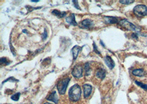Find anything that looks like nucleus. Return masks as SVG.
Here are the masks:
<instances>
[{
	"label": "nucleus",
	"mask_w": 147,
	"mask_h": 104,
	"mask_svg": "<svg viewBox=\"0 0 147 104\" xmlns=\"http://www.w3.org/2000/svg\"><path fill=\"white\" fill-rule=\"evenodd\" d=\"M66 21L70 25H72L74 26L77 25V22L76 21V19H75V15L74 13L71 14L69 16L66 17Z\"/></svg>",
	"instance_id": "obj_9"
},
{
	"label": "nucleus",
	"mask_w": 147,
	"mask_h": 104,
	"mask_svg": "<svg viewBox=\"0 0 147 104\" xmlns=\"http://www.w3.org/2000/svg\"><path fill=\"white\" fill-rule=\"evenodd\" d=\"M31 2H39V1H33V0H32V1H31Z\"/></svg>",
	"instance_id": "obj_26"
},
{
	"label": "nucleus",
	"mask_w": 147,
	"mask_h": 104,
	"mask_svg": "<svg viewBox=\"0 0 147 104\" xmlns=\"http://www.w3.org/2000/svg\"><path fill=\"white\" fill-rule=\"evenodd\" d=\"M135 83H136L137 85H139L140 87L141 88H142L143 89H145V90H147V85L143 84V83H141L140 82H138V81H135Z\"/></svg>",
	"instance_id": "obj_18"
},
{
	"label": "nucleus",
	"mask_w": 147,
	"mask_h": 104,
	"mask_svg": "<svg viewBox=\"0 0 147 104\" xmlns=\"http://www.w3.org/2000/svg\"><path fill=\"white\" fill-rule=\"evenodd\" d=\"M104 61H105V64H107L108 67L110 69H113L115 67V62H114L113 59L111 58V57H110V56L107 55L106 56V57L104 59Z\"/></svg>",
	"instance_id": "obj_7"
},
{
	"label": "nucleus",
	"mask_w": 147,
	"mask_h": 104,
	"mask_svg": "<svg viewBox=\"0 0 147 104\" xmlns=\"http://www.w3.org/2000/svg\"><path fill=\"white\" fill-rule=\"evenodd\" d=\"M96 76L98 78L103 79L106 76V71L104 69H99L96 72Z\"/></svg>",
	"instance_id": "obj_13"
},
{
	"label": "nucleus",
	"mask_w": 147,
	"mask_h": 104,
	"mask_svg": "<svg viewBox=\"0 0 147 104\" xmlns=\"http://www.w3.org/2000/svg\"><path fill=\"white\" fill-rule=\"evenodd\" d=\"M11 62L9 61V60H8V59H7L6 58L3 57L1 59V64L3 65V64H6V65H8Z\"/></svg>",
	"instance_id": "obj_16"
},
{
	"label": "nucleus",
	"mask_w": 147,
	"mask_h": 104,
	"mask_svg": "<svg viewBox=\"0 0 147 104\" xmlns=\"http://www.w3.org/2000/svg\"><path fill=\"white\" fill-rule=\"evenodd\" d=\"M20 93H16V94L13 95L11 97V99H12V100H13L14 101H18V100L20 99Z\"/></svg>",
	"instance_id": "obj_17"
},
{
	"label": "nucleus",
	"mask_w": 147,
	"mask_h": 104,
	"mask_svg": "<svg viewBox=\"0 0 147 104\" xmlns=\"http://www.w3.org/2000/svg\"><path fill=\"white\" fill-rule=\"evenodd\" d=\"M72 2H74V7H76V8H77V9H80V7L78 5V3L77 1H73Z\"/></svg>",
	"instance_id": "obj_24"
},
{
	"label": "nucleus",
	"mask_w": 147,
	"mask_h": 104,
	"mask_svg": "<svg viewBox=\"0 0 147 104\" xmlns=\"http://www.w3.org/2000/svg\"><path fill=\"white\" fill-rule=\"evenodd\" d=\"M82 47H80L78 46H74L73 47V48L71 50V52H72V55H73L74 60H76V59L78 55V54L80 52V51L82 50Z\"/></svg>",
	"instance_id": "obj_8"
},
{
	"label": "nucleus",
	"mask_w": 147,
	"mask_h": 104,
	"mask_svg": "<svg viewBox=\"0 0 147 104\" xmlns=\"http://www.w3.org/2000/svg\"><path fill=\"white\" fill-rule=\"evenodd\" d=\"M26 8L28 9V10L29 12H32L34 9H40V8H41V7H39V8H33V7L29 6V7H28V6H26Z\"/></svg>",
	"instance_id": "obj_23"
},
{
	"label": "nucleus",
	"mask_w": 147,
	"mask_h": 104,
	"mask_svg": "<svg viewBox=\"0 0 147 104\" xmlns=\"http://www.w3.org/2000/svg\"><path fill=\"white\" fill-rule=\"evenodd\" d=\"M81 25L84 28L90 29L93 25V23L91 20L85 19L82 21Z\"/></svg>",
	"instance_id": "obj_11"
},
{
	"label": "nucleus",
	"mask_w": 147,
	"mask_h": 104,
	"mask_svg": "<svg viewBox=\"0 0 147 104\" xmlns=\"http://www.w3.org/2000/svg\"><path fill=\"white\" fill-rule=\"evenodd\" d=\"M132 73L134 76L138 77H143L145 75V72L142 69L134 70L132 71Z\"/></svg>",
	"instance_id": "obj_14"
},
{
	"label": "nucleus",
	"mask_w": 147,
	"mask_h": 104,
	"mask_svg": "<svg viewBox=\"0 0 147 104\" xmlns=\"http://www.w3.org/2000/svg\"><path fill=\"white\" fill-rule=\"evenodd\" d=\"M69 98L73 101H77L80 100L81 95V89L80 86L77 84L74 85L68 92Z\"/></svg>",
	"instance_id": "obj_1"
},
{
	"label": "nucleus",
	"mask_w": 147,
	"mask_h": 104,
	"mask_svg": "<svg viewBox=\"0 0 147 104\" xmlns=\"http://www.w3.org/2000/svg\"><path fill=\"white\" fill-rule=\"evenodd\" d=\"M83 91H84V98H88L92 91V87L90 85L85 84L83 85Z\"/></svg>",
	"instance_id": "obj_6"
},
{
	"label": "nucleus",
	"mask_w": 147,
	"mask_h": 104,
	"mask_svg": "<svg viewBox=\"0 0 147 104\" xmlns=\"http://www.w3.org/2000/svg\"><path fill=\"white\" fill-rule=\"evenodd\" d=\"M134 13L137 17H144L147 15V7L143 5H137L134 8Z\"/></svg>",
	"instance_id": "obj_3"
},
{
	"label": "nucleus",
	"mask_w": 147,
	"mask_h": 104,
	"mask_svg": "<svg viewBox=\"0 0 147 104\" xmlns=\"http://www.w3.org/2000/svg\"><path fill=\"white\" fill-rule=\"evenodd\" d=\"M72 74L74 77L79 78L82 77L83 75V67L80 65H76L73 69Z\"/></svg>",
	"instance_id": "obj_5"
},
{
	"label": "nucleus",
	"mask_w": 147,
	"mask_h": 104,
	"mask_svg": "<svg viewBox=\"0 0 147 104\" xmlns=\"http://www.w3.org/2000/svg\"><path fill=\"white\" fill-rule=\"evenodd\" d=\"M84 70H85V71H86V75H88L89 73H90V66H89V63H87L85 66H84Z\"/></svg>",
	"instance_id": "obj_19"
},
{
	"label": "nucleus",
	"mask_w": 147,
	"mask_h": 104,
	"mask_svg": "<svg viewBox=\"0 0 147 104\" xmlns=\"http://www.w3.org/2000/svg\"><path fill=\"white\" fill-rule=\"evenodd\" d=\"M134 1L133 0H129V1H120V2L121 3L125 4V5H129L134 2Z\"/></svg>",
	"instance_id": "obj_20"
},
{
	"label": "nucleus",
	"mask_w": 147,
	"mask_h": 104,
	"mask_svg": "<svg viewBox=\"0 0 147 104\" xmlns=\"http://www.w3.org/2000/svg\"><path fill=\"white\" fill-rule=\"evenodd\" d=\"M47 30L45 29L44 31V33L42 34V38L44 41H45L47 39Z\"/></svg>",
	"instance_id": "obj_22"
},
{
	"label": "nucleus",
	"mask_w": 147,
	"mask_h": 104,
	"mask_svg": "<svg viewBox=\"0 0 147 104\" xmlns=\"http://www.w3.org/2000/svg\"><path fill=\"white\" fill-rule=\"evenodd\" d=\"M47 100L49 101H51L55 103V104H57L59 101V99H58V97H57L56 91H54L53 93H51L49 95L48 98H47Z\"/></svg>",
	"instance_id": "obj_10"
},
{
	"label": "nucleus",
	"mask_w": 147,
	"mask_h": 104,
	"mask_svg": "<svg viewBox=\"0 0 147 104\" xmlns=\"http://www.w3.org/2000/svg\"><path fill=\"white\" fill-rule=\"evenodd\" d=\"M71 79L69 77L63 78L60 81L57 85V88L59 93L60 94H64L67 89V86L70 81Z\"/></svg>",
	"instance_id": "obj_2"
},
{
	"label": "nucleus",
	"mask_w": 147,
	"mask_h": 104,
	"mask_svg": "<svg viewBox=\"0 0 147 104\" xmlns=\"http://www.w3.org/2000/svg\"><path fill=\"white\" fill-rule=\"evenodd\" d=\"M104 19L107 24H116L119 21L117 18L114 17H105Z\"/></svg>",
	"instance_id": "obj_12"
},
{
	"label": "nucleus",
	"mask_w": 147,
	"mask_h": 104,
	"mask_svg": "<svg viewBox=\"0 0 147 104\" xmlns=\"http://www.w3.org/2000/svg\"><path fill=\"white\" fill-rule=\"evenodd\" d=\"M119 25L127 30H131L134 31H138V28L134 25L132 23H130L126 19L121 20L119 21Z\"/></svg>",
	"instance_id": "obj_4"
},
{
	"label": "nucleus",
	"mask_w": 147,
	"mask_h": 104,
	"mask_svg": "<svg viewBox=\"0 0 147 104\" xmlns=\"http://www.w3.org/2000/svg\"><path fill=\"white\" fill-rule=\"evenodd\" d=\"M44 104H50V103H45Z\"/></svg>",
	"instance_id": "obj_27"
},
{
	"label": "nucleus",
	"mask_w": 147,
	"mask_h": 104,
	"mask_svg": "<svg viewBox=\"0 0 147 104\" xmlns=\"http://www.w3.org/2000/svg\"><path fill=\"white\" fill-rule=\"evenodd\" d=\"M52 14L55 15V16L57 17L58 18H63L66 15V13L65 12H60L57 9H54L52 11Z\"/></svg>",
	"instance_id": "obj_15"
},
{
	"label": "nucleus",
	"mask_w": 147,
	"mask_h": 104,
	"mask_svg": "<svg viewBox=\"0 0 147 104\" xmlns=\"http://www.w3.org/2000/svg\"><path fill=\"white\" fill-rule=\"evenodd\" d=\"M100 44L102 45V46H103L104 47H105V45H104V44L103 43V42H102V41H100Z\"/></svg>",
	"instance_id": "obj_25"
},
{
	"label": "nucleus",
	"mask_w": 147,
	"mask_h": 104,
	"mask_svg": "<svg viewBox=\"0 0 147 104\" xmlns=\"http://www.w3.org/2000/svg\"><path fill=\"white\" fill-rule=\"evenodd\" d=\"M93 48L94 51L95 52L96 54H100V52L98 51V48H97V47H96L95 43L94 42L93 43Z\"/></svg>",
	"instance_id": "obj_21"
}]
</instances>
